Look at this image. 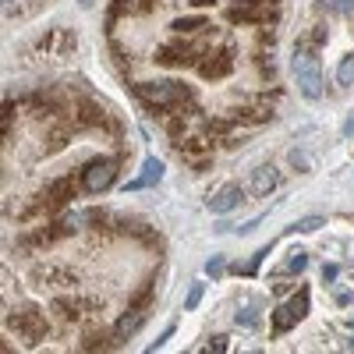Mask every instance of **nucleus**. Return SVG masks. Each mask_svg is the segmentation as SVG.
<instances>
[{
  "mask_svg": "<svg viewBox=\"0 0 354 354\" xmlns=\"http://www.w3.org/2000/svg\"><path fill=\"white\" fill-rule=\"evenodd\" d=\"M36 280H47V287H75V273H68V269H57V266L36 269Z\"/></svg>",
  "mask_w": 354,
  "mask_h": 354,
  "instance_id": "nucleus-14",
  "label": "nucleus"
},
{
  "mask_svg": "<svg viewBox=\"0 0 354 354\" xmlns=\"http://www.w3.org/2000/svg\"><path fill=\"white\" fill-rule=\"evenodd\" d=\"M170 337H174V326H166V329L160 333V340H153V344H149V347H145V351H160V347H163L166 340H170Z\"/></svg>",
  "mask_w": 354,
  "mask_h": 354,
  "instance_id": "nucleus-24",
  "label": "nucleus"
},
{
  "mask_svg": "<svg viewBox=\"0 0 354 354\" xmlns=\"http://www.w3.org/2000/svg\"><path fill=\"white\" fill-rule=\"evenodd\" d=\"M351 329H354V319H351Z\"/></svg>",
  "mask_w": 354,
  "mask_h": 354,
  "instance_id": "nucleus-30",
  "label": "nucleus"
},
{
  "mask_svg": "<svg viewBox=\"0 0 354 354\" xmlns=\"http://www.w3.org/2000/svg\"><path fill=\"white\" fill-rule=\"evenodd\" d=\"M319 227H326V220H323V216H305V220H298V223H290L287 231H301V234H312V231H319Z\"/></svg>",
  "mask_w": 354,
  "mask_h": 354,
  "instance_id": "nucleus-19",
  "label": "nucleus"
},
{
  "mask_svg": "<svg viewBox=\"0 0 354 354\" xmlns=\"http://www.w3.org/2000/svg\"><path fill=\"white\" fill-rule=\"evenodd\" d=\"M202 290H205L202 283H192V290H188V298H184V312H192V308H195V305L202 301Z\"/></svg>",
  "mask_w": 354,
  "mask_h": 354,
  "instance_id": "nucleus-22",
  "label": "nucleus"
},
{
  "mask_svg": "<svg viewBox=\"0 0 354 354\" xmlns=\"http://www.w3.org/2000/svg\"><path fill=\"white\" fill-rule=\"evenodd\" d=\"M138 96L149 103V107L170 110V107H181V103H188V99H192V89L181 86V81L163 78V81H142V86H138Z\"/></svg>",
  "mask_w": 354,
  "mask_h": 354,
  "instance_id": "nucleus-1",
  "label": "nucleus"
},
{
  "mask_svg": "<svg viewBox=\"0 0 354 354\" xmlns=\"http://www.w3.org/2000/svg\"><path fill=\"white\" fill-rule=\"evenodd\" d=\"M266 255H269V248H259V252H255L252 259H248V262H238V266H234V273H241V277H252L255 269H259V262H262Z\"/></svg>",
  "mask_w": 354,
  "mask_h": 354,
  "instance_id": "nucleus-16",
  "label": "nucleus"
},
{
  "mask_svg": "<svg viewBox=\"0 0 354 354\" xmlns=\"http://www.w3.org/2000/svg\"><path fill=\"white\" fill-rule=\"evenodd\" d=\"M305 266H308V252H301V248H294V252L287 255V262H283V273H301Z\"/></svg>",
  "mask_w": 354,
  "mask_h": 354,
  "instance_id": "nucleus-17",
  "label": "nucleus"
},
{
  "mask_svg": "<svg viewBox=\"0 0 354 354\" xmlns=\"http://www.w3.org/2000/svg\"><path fill=\"white\" fill-rule=\"evenodd\" d=\"M156 60H160V64H192L195 50H192L188 43H174V47H163Z\"/></svg>",
  "mask_w": 354,
  "mask_h": 354,
  "instance_id": "nucleus-13",
  "label": "nucleus"
},
{
  "mask_svg": "<svg viewBox=\"0 0 354 354\" xmlns=\"http://www.w3.org/2000/svg\"><path fill=\"white\" fill-rule=\"evenodd\" d=\"M163 181V160H156V156H149L142 163V174L128 184L124 192H138V188H153V184H160Z\"/></svg>",
  "mask_w": 354,
  "mask_h": 354,
  "instance_id": "nucleus-8",
  "label": "nucleus"
},
{
  "mask_svg": "<svg viewBox=\"0 0 354 354\" xmlns=\"http://www.w3.org/2000/svg\"><path fill=\"white\" fill-rule=\"evenodd\" d=\"M170 29L174 32H195V29H205V18H177Z\"/></svg>",
  "mask_w": 354,
  "mask_h": 354,
  "instance_id": "nucleus-21",
  "label": "nucleus"
},
{
  "mask_svg": "<svg viewBox=\"0 0 354 354\" xmlns=\"http://www.w3.org/2000/svg\"><path fill=\"white\" fill-rule=\"evenodd\" d=\"M205 351H216V354H223V351H227V337H213L210 344H205Z\"/></svg>",
  "mask_w": 354,
  "mask_h": 354,
  "instance_id": "nucleus-26",
  "label": "nucleus"
},
{
  "mask_svg": "<svg viewBox=\"0 0 354 354\" xmlns=\"http://www.w3.org/2000/svg\"><path fill=\"white\" fill-rule=\"evenodd\" d=\"M78 4H81V8H89V4H92V0H78Z\"/></svg>",
  "mask_w": 354,
  "mask_h": 354,
  "instance_id": "nucleus-29",
  "label": "nucleus"
},
{
  "mask_svg": "<svg viewBox=\"0 0 354 354\" xmlns=\"http://www.w3.org/2000/svg\"><path fill=\"white\" fill-rule=\"evenodd\" d=\"M337 81L340 86H354V53H347L340 60V68H337Z\"/></svg>",
  "mask_w": 354,
  "mask_h": 354,
  "instance_id": "nucleus-18",
  "label": "nucleus"
},
{
  "mask_svg": "<svg viewBox=\"0 0 354 354\" xmlns=\"http://www.w3.org/2000/svg\"><path fill=\"white\" fill-rule=\"evenodd\" d=\"M8 326H11L25 344H39V340L47 337V319H43V312H39V308L14 312V316H8Z\"/></svg>",
  "mask_w": 354,
  "mask_h": 354,
  "instance_id": "nucleus-3",
  "label": "nucleus"
},
{
  "mask_svg": "<svg viewBox=\"0 0 354 354\" xmlns=\"http://www.w3.org/2000/svg\"><path fill=\"white\" fill-rule=\"evenodd\" d=\"M75 199V181L71 177H60V181H53L50 188H47V205H64V202H71Z\"/></svg>",
  "mask_w": 354,
  "mask_h": 354,
  "instance_id": "nucleus-11",
  "label": "nucleus"
},
{
  "mask_svg": "<svg viewBox=\"0 0 354 354\" xmlns=\"http://www.w3.org/2000/svg\"><path fill=\"white\" fill-rule=\"evenodd\" d=\"M337 277H340V266H333V262L323 266V280H337Z\"/></svg>",
  "mask_w": 354,
  "mask_h": 354,
  "instance_id": "nucleus-27",
  "label": "nucleus"
},
{
  "mask_svg": "<svg viewBox=\"0 0 354 354\" xmlns=\"http://www.w3.org/2000/svg\"><path fill=\"white\" fill-rule=\"evenodd\" d=\"M205 273H210L213 280L223 277V259H210V262H205Z\"/></svg>",
  "mask_w": 354,
  "mask_h": 354,
  "instance_id": "nucleus-25",
  "label": "nucleus"
},
{
  "mask_svg": "<svg viewBox=\"0 0 354 354\" xmlns=\"http://www.w3.org/2000/svg\"><path fill=\"white\" fill-rule=\"evenodd\" d=\"M277 181H280L277 166H273V163H262V166H255V170H252V181H248V192L262 199V195H269V192L277 188Z\"/></svg>",
  "mask_w": 354,
  "mask_h": 354,
  "instance_id": "nucleus-7",
  "label": "nucleus"
},
{
  "mask_svg": "<svg viewBox=\"0 0 354 354\" xmlns=\"http://www.w3.org/2000/svg\"><path fill=\"white\" fill-rule=\"evenodd\" d=\"M290 163H294L301 174H308V170H312V160H308L305 153H298V149H290Z\"/></svg>",
  "mask_w": 354,
  "mask_h": 354,
  "instance_id": "nucleus-23",
  "label": "nucleus"
},
{
  "mask_svg": "<svg viewBox=\"0 0 354 354\" xmlns=\"http://www.w3.org/2000/svg\"><path fill=\"white\" fill-rule=\"evenodd\" d=\"M11 8H14V0H4V11L11 14Z\"/></svg>",
  "mask_w": 354,
  "mask_h": 354,
  "instance_id": "nucleus-28",
  "label": "nucleus"
},
{
  "mask_svg": "<svg viewBox=\"0 0 354 354\" xmlns=\"http://www.w3.org/2000/svg\"><path fill=\"white\" fill-rule=\"evenodd\" d=\"M142 323H145V312H142V308L124 312V316L117 319V326H114V337H117V340L131 337V333H138V329H142Z\"/></svg>",
  "mask_w": 354,
  "mask_h": 354,
  "instance_id": "nucleus-10",
  "label": "nucleus"
},
{
  "mask_svg": "<svg viewBox=\"0 0 354 354\" xmlns=\"http://www.w3.org/2000/svg\"><path fill=\"white\" fill-rule=\"evenodd\" d=\"M114 177H117V160H110V156L89 160L86 170H81V184H86V192H92V195L107 192L114 184Z\"/></svg>",
  "mask_w": 354,
  "mask_h": 354,
  "instance_id": "nucleus-4",
  "label": "nucleus"
},
{
  "mask_svg": "<svg viewBox=\"0 0 354 354\" xmlns=\"http://www.w3.org/2000/svg\"><path fill=\"white\" fill-rule=\"evenodd\" d=\"M234 323H238V326H248V329L259 326V312H255V305H244L238 316H234Z\"/></svg>",
  "mask_w": 354,
  "mask_h": 354,
  "instance_id": "nucleus-20",
  "label": "nucleus"
},
{
  "mask_svg": "<svg viewBox=\"0 0 354 354\" xmlns=\"http://www.w3.org/2000/svg\"><path fill=\"white\" fill-rule=\"evenodd\" d=\"M294 78H298V89L305 99H319L323 96V68H319V57L308 53V50H294Z\"/></svg>",
  "mask_w": 354,
  "mask_h": 354,
  "instance_id": "nucleus-2",
  "label": "nucleus"
},
{
  "mask_svg": "<svg viewBox=\"0 0 354 354\" xmlns=\"http://www.w3.org/2000/svg\"><path fill=\"white\" fill-rule=\"evenodd\" d=\"M241 202H244V188H241V184H223V188H220L216 195H210V210L223 216V213L238 210Z\"/></svg>",
  "mask_w": 354,
  "mask_h": 354,
  "instance_id": "nucleus-6",
  "label": "nucleus"
},
{
  "mask_svg": "<svg viewBox=\"0 0 354 354\" xmlns=\"http://www.w3.org/2000/svg\"><path fill=\"white\" fill-rule=\"evenodd\" d=\"M53 308H57L60 319H78L81 308H96V301H92V298H57Z\"/></svg>",
  "mask_w": 354,
  "mask_h": 354,
  "instance_id": "nucleus-12",
  "label": "nucleus"
},
{
  "mask_svg": "<svg viewBox=\"0 0 354 354\" xmlns=\"http://www.w3.org/2000/svg\"><path fill=\"white\" fill-rule=\"evenodd\" d=\"M305 316H308V294H305V290H298L294 298L283 301V305L273 312V329H277V333H287L290 326H298Z\"/></svg>",
  "mask_w": 354,
  "mask_h": 354,
  "instance_id": "nucleus-5",
  "label": "nucleus"
},
{
  "mask_svg": "<svg viewBox=\"0 0 354 354\" xmlns=\"http://www.w3.org/2000/svg\"><path fill=\"white\" fill-rule=\"evenodd\" d=\"M231 68H234V53L231 50H216V53H210V60H202V64H199V71L205 78H223Z\"/></svg>",
  "mask_w": 354,
  "mask_h": 354,
  "instance_id": "nucleus-9",
  "label": "nucleus"
},
{
  "mask_svg": "<svg viewBox=\"0 0 354 354\" xmlns=\"http://www.w3.org/2000/svg\"><path fill=\"white\" fill-rule=\"evenodd\" d=\"M326 14H354V0H316Z\"/></svg>",
  "mask_w": 354,
  "mask_h": 354,
  "instance_id": "nucleus-15",
  "label": "nucleus"
}]
</instances>
